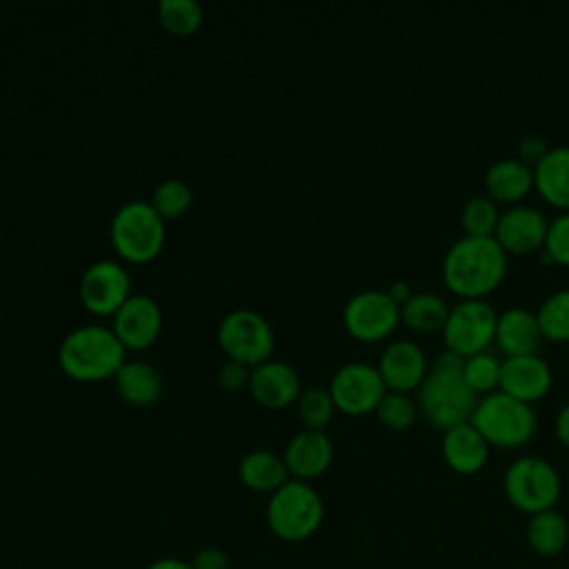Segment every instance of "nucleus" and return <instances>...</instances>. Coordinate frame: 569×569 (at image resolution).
<instances>
[{
  "instance_id": "nucleus-9",
  "label": "nucleus",
  "mask_w": 569,
  "mask_h": 569,
  "mask_svg": "<svg viewBox=\"0 0 569 569\" xmlns=\"http://www.w3.org/2000/svg\"><path fill=\"white\" fill-rule=\"evenodd\" d=\"M218 342L229 358L256 367L273 351V329L262 313L233 309L218 325Z\"/></svg>"
},
{
  "instance_id": "nucleus-14",
  "label": "nucleus",
  "mask_w": 569,
  "mask_h": 569,
  "mask_svg": "<svg viewBox=\"0 0 569 569\" xmlns=\"http://www.w3.org/2000/svg\"><path fill=\"white\" fill-rule=\"evenodd\" d=\"M376 367L389 391L411 393L425 380L429 371V360L425 349L416 340L398 338L382 349Z\"/></svg>"
},
{
  "instance_id": "nucleus-21",
  "label": "nucleus",
  "mask_w": 569,
  "mask_h": 569,
  "mask_svg": "<svg viewBox=\"0 0 569 569\" xmlns=\"http://www.w3.org/2000/svg\"><path fill=\"white\" fill-rule=\"evenodd\" d=\"M533 189V169L516 156L500 158L485 173V191L496 204H520Z\"/></svg>"
},
{
  "instance_id": "nucleus-15",
  "label": "nucleus",
  "mask_w": 569,
  "mask_h": 569,
  "mask_svg": "<svg viewBox=\"0 0 569 569\" xmlns=\"http://www.w3.org/2000/svg\"><path fill=\"white\" fill-rule=\"evenodd\" d=\"M162 327L160 305L147 293H131L113 313L111 329L129 349L149 347Z\"/></svg>"
},
{
  "instance_id": "nucleus-19",
  "label": "nucleus",
  "mask_w": 569,
  "mask_h": 569,
  "mask_svg": "<svg viewBox=\"0 0 569 569\" xmlns=\"http://www.w3.org/2000/svg\"><path fill=\"white\" fill-rule=\"evenodd\" d=\"M542 340L545 338L536 311L527 307H507L498 313L493 342L505 353V358L533 356L540 351Z\"/></svg>"
},
{
  "instance_id": "nucleus-37",
  "label": "nucleus",
  "mask_w": 569,
  "mask_h": 569,
  "mask_svg": "<svg viewBox=\"0 0 569 569\" xmlns=\"http://www.w3.org/2000/svg\"><path fill=\"white\" fill-rule=\"evenodd\" d=\"M191 567L193 569H229V556L220 547H204L193 556Z\"/></svg>"
},
{
  "instance_id": "nucleus-7",
  "label": "nucleus",
  "mask_w": 569,
  "mask_h": 569,
  "mask_svg": "<svg viewBox=\"0 0 569 569\" xmlns=\"http://www.w3.org/2000/svg\"><path fill=\"white\" fill-rule=\"evenodd\" d=\"M111 242L131 262L151 260L164 242V218L151 200H129L111 218Z\"/></svg>"
},
{
  "instance_id": "nucleus-24",
  "label": "nucleus",
  "mask_w": 569,
  "mask_h": 569,
  "mask_svg": "<svg viewBox=\"0 0 569 569\" xmlns=\"http://www.w3.org/2000/svg\"><path fill=\"white\" fill-rule=\"evenodd\" d=\"M238 476L249 489L273 493L289 480V469L284 465V458L278 456L276 451L251 449L249 453L242 456L238 465Z\"/></svg>"
},
{
  "instance_id": "nucleus-25",
  "label": "nucleus",
  "mask_w": 569,
  "mask_h": 569,
  "mask_svg": "<svg viewBox=\"0 0 569 569\" xmlns=\"http://www.w3.org/2000/svg\"><path fill=\"white\" fill-rule=\"evenodd\" d=\"M113 378L118 393L131 405H151L162 393L160 371L144 360H124Z\"/></svg>"
},
{
  "instance_id": "nucleus-1",
  "label": "nucleus",
  "mask_w": 569,
  "mask_h": 569,
  "mask_svg": "<svg viewBox=\"0 0 569 569\" xmlns=\"http://www.w3.org/2000/svg\"><path fill=\"white\" fill-rule=\"evenodd\" d=\"M507 269L509 256L496 238L460 236L442 256V280L460 300L487 298L502 284Z\"/></svg>"
},
{
  "instance_id": "nucleus-32",
  "label": "nucleus",
  "mask_w": 569,
  "mask_h": 569,
  "mask_svg": "<svg viewBox=\"0 0 569 569\" xmlns=\"http://www.w3.org/2000/svg\"><path fill=\"white\" fill-rule=\"evenodd\" d=\"M298 411L309 429H322L336 411V402L329 393V387L302 389L298 396Z\"/></svg>"
},
{
  "instance_id": "nucleus-16",
  "label": "nucleus",
  "mask_w": 569,
  "mask_h": 569,
  "mask_svg": "<svg viewBox=\"0 0 569 569\" xmlns=\"http://www.w3.org/2000/svg\"><path fill=\"white\" fill-rule=\"evenodd\" d=\"M553 385L551 365L533 353V356H513L502 358V373H500V391L507 396L533 405L542 400Z\"/></svg>"
},
{
  "instance_id": "nucleus-18",
  "label": "nucleus",
  "mask_w": 569,
  "mask_h": 569,
  "mask_svg": "<svg viewBox=\"0 0 569 569\" xmlns=\"http://www.w3.org/2000/svg\"><path fill=\"white\" fill-rule=\"evenodd\" d=\"M489 442L469 420L447 429L440 440L442 460L458 476L480 473L489 460Z\"/></svg>"
},
{
  "instance_id": "nucleus-31",
  "label": "nucleus",
  "mask_w": 569,
  "mask_h": 569,
  "mask_svg": "<svg viewBox=\"0 0 569 569\" xmlns=\"http://www.w3.org/2000/svg\"><path fill=\"white\" fill-rule=\"evenodd\" d=\"M378 420L391 429V431H405L409 429L416 418L420 416L418 413V405H416V398L411 393H402V391H389L382 396V400L378 402L376 411Z\"/></svg>"
},
{
  "instance_id": "nucleus-35",
  "label": "nucleus",
  "mask_w": 569,
  "mask_h": 569,
  "mask_svg": "<svg viewBox=\"0 0 569 569\" xmlns=\"http://www.w3.org/2000/svg\"><path fill=\"white\" fill-rule=\"evenodd\" d=\"M547 151H549V144H547V140H545L542 136H538V133H527V136H522V138L518 140L516 158L522 160L527 167L533 169V167L545 158Z\"/></svg>"
},
{
  "instance_id": "nucleus-5",
  "label": "nucleus",
  "mask_w": 569,
  "mask_h": 569,
  "mask_svg": "<svg viewBox=\"0 0 569 569\" xmlns=\"http://www.w3.org/2000/svg\"><path fill=\"white\" fill-rule=\"evenodd\" d=\"M325 518L322 496L307 482L289 478L282 487L269 493L267 525L271 533L287 542L311 538Z\"/></svg>"
},
{
  "instance_id": "nucleus-6",
  "label": "nucleus",
  "mask_w": 569,
  "mask_h": 569,
  "mask_svg": "<svg viewBox=\"0 0 569 569\" xmlns=\"http://www.w3.org/2000/svg\"><path fill=\"white\" fill-rule=\"evenodd\" d=\"M502 489L509 505L527 516L553 509L562 493L558 469L540 456H518L502 476Z\"/></svg>"
},
{
  "instance_id": "nucleus-26",
  "label": "nucleus",
  "mask_w": 569,
  "mask_h": 569,
  "mask_svg": "<svg viewBox=\"0 0 569 569\" xmlns=\"http://www.w3.org/2000/svg\"><path fill=\"white\" fill-rule=\"evenodd\" d=\"M449 316V305L442 296L433 291L411 293L407 302L400 305V322L416 333L442 331Z\"/></svg>"
},
{
  "instance_id": "nucleus-39",
  "label": "nucleus",
  "mask_w": 569,
  "mask_h": 569,
  "mask_svg": "<svg viewBox=\"0 0 569 569\" xmlns=\"http://www.w3.org/2000/svg\"><path fill=\"white\" fill-rule=\"evenodd\" d=\"M387 293L391 296L393 302L402 305V302H407V300L411 298V287H409V282H405V280H393V282L387 287Z\"/></svg>"
},
{
  "instance_id": "nucleus-4",
  "label": "nucleus",
  "mask_w": 569,
  "mask_h": 569,
  "mask_svg": "<svg viewBox=\"0 0 569 569\" xmlns=\"http://www.w3.org/2000/svg\"><path fill=\"white\" fill-rule=\"evenodd\" d=\"M469 422L482 433L489 447L520 449L533 438L538 416L533 405L516 400L498 389L478 398Z\"/></svg>"
},
{
  "instance_id": "nucleus-36",
  "label": "nucleus",
  "mask_w": 569,
  "mask_h": 569,
  "mask_svg": "<svg viewBox=\"0 0 569 569\" xmlns=\"http://www.w3.org/2000/svg\"><path fill=\"white\" fill-rule=\"evenodd\" d=\"M249 376H251V369L249 365L240 362V360H224L218 369V382L227 389V391H236L240 389L242 385H249Z\"/></svg>"
},
{
  "instance_id": "nucleus-11",
  "label": "nucleus",
  "mask_w": 569,
  "mask_h": 569,
  "mask_svg": "<svg viewBox=\"0 0 569 569\" xmlns=\"http://www.w3.org/2000/svg\"><path fill=\"white\" fill-rule=\"evenodd\" d=\"M329 393L347 416H365L376 411L378 402L387 393V385L378 367L369 362H347L338 367L329 382Z\"/></svg>"
},
{
  "instance_id": "nucleus-22",
  "label": "nucleus",
  "mask_w": 569,
  "mask_h": 569,
  "mask_svg": "<svg viewBox=\"0 0 569 569\" xmlns=\"http://www.w3.org/2000/svg\"><path fill=\"white\" fill-rule=\"evenodd\" d=\"M533 189L558 211H569V144L549 147L533 167Z\"/></svg>"
},
{
  "instance_id": "nucleus-40",
  "label": "nucleus",
  "mask_w": 569,
  "mask_h": 569,
  "mask_svg": "<svg viewBox=\"0 0 569 569\" xmlns=\"http://www.w3.org/2000/svg\"><path fill=\"white\" fill-rule=\"evenodd\" d=\"M147 569H193V567H191V562H187V560H182V558L167 556V558L153 560Z\"/></svg>"
},
{
  "instance_id": "nucleus-17",
  "label": "nucleus",
  "mask_w": 569,
  "mask_h": 569,
  "mask_svg": "<svg viewBox=\"0 0 569 569\" xmlns=\"http://www.w3.org/2000/svg\"><path fill=\"white\" fill-rule=\"evenodd\" d=\"M282 458L289 476L309 482L329 469L333 460V442L325 429L305 427L289 438Z\"/></svg>"
},
{
  "instance_id": "nucleus-2",
  "label": "nucleus",
  "mask_w": 569,
  "mask_h": 569,
  "mask_svg": "<svg viewBox=\"0 0 569 569\" xmlns=\"http://www.w3.org/2000/svg\"><path fill=\"white\" fill-rule=\"evenodd\" d=\"M462 356L442 349L416 389L418 413L440 433L460 422H467L478 402V396L462 378Z\"/></svg>"
},
{
  "instance_id": "nucleus-23",
  "label": "nucleus",
  "mask_w": 569,
  "mask_h": 569,
  "mask_svg": "<svg viewBox=\"0 0 569 569\" xmlns=\"http://www.w3.org/2000/svg\"><path fill=\"white\" fill-rule=\"evenodd\" d=\"M525 540L533 553L553 558L562 553L569 545V520L556 507L533 513L527 520Z\"/></svg>"
},
{
  "instance_id": "nucleus-30",
  "label": "nucleus",
  "mask_w": 569,
  "mask_h": 569,
  "mask_svg": "<svg viewBox=\"0 0 569 569\" xmlns=\"http://www.w3.org/2000/svg\"><path fill=\"white\" fill-rule=\"evenodd\" d=\"M158 16L167 31L189 36L202 22V4L198 0H160Z\"/></svg>"
},
{
  "instance_id": "nucleus-28",
  "label": "nucleus",
  "mask_w": 569,
  "mask_h": 569,
  "mask_svg": "<svg viewBox=\"0 0 569 569\" xmlns=\"http://www.w3.org/2000/svg\"><path fill=\"white\" fill-rule=\"evenodd\" d=\"M500 373H502V358H498L491 351H480L465 358L462 378L478 398L500 389Z\"/></svg>"
},
{
  "instance_id": "nucleus-34",
  "label": "nucleus",
  "mask_w": 569,
  "mask_h": 569,
  "mask_svg": "<svg viewBox=\"0 0 569 569\" xmlns=\"http://www.w3.org/2000/svg\"><path fill=\"white\" fill-rule=\"evenodd\" d=\"M542 253L549 262L569 267V211H560L549 220Z\"/></svg>"
},
{
  "instance_id": "nucleus-29",
  "label": "nucleus",
  "mask_w": 569,
  "mask_h": 569,
  "mask_svg": "<svg viewBox=\"0 0 569 569\" xmlns=\"http://www.w3.org/2000/svg\"><path fill=\"white\" fill-rule=\"evenodd\" d=\"M498 218H500V209L487 193L485 196H471L460 209L462 236L493 238L496 227H498Z\"/></svg>"
},
{
  "instance_id": "nucleus-20",
  "label": "nucleus",
  "mask_w": 569,
  "mask_h": 569,
  "mask_svg": "<svg viewBox=\"0 0 569 569\" xmlns=\"http://www.w3.org/2000/svg\"><path fill=\"white\" fill-rule=\"evenodd\" d=\"M249 391L260 405L280 409L300 396V378L289 362L269 358L251 369Z\"/></svg>"
},
{
  "instance_id": "nucleus-12",
  "label": "nucleus",
  "mask_w": 569,
  "mask_h": 569,
  "mask_svg": "<svg viewBox=\"0 0 569 569\" xmlns=\"http://www.w3.org/2000/svg\"><path fill=\"white\" fill-rule=\"evenodd\" d=\"M547 227L549 220L540 209L520 202L500 211L493 238L507 256H529L542 251Z\"/></svg>"
},
{
  "instance_id": "nucleus-33",
  "label": "nucleus",
  "mask_w": 569,
  "mask_h": 569,
  "mask_svg": "<svg viewBox=\"0 0 569 569\" xmlns=\"http://www.w3.org/2000/svg\"><path fill=\"white\" fill-rule=\"evenodd\" d=\"M151 204L156 207V211L164 220L167 218H178L191 204V189L180 178H164L156 184L153 196H151Z\"/></svg>"
},
{
  "instance_id": "nucleus-10",
  "label": "nucleus",
  "mask_w": 569,
  "mask_h": 569,
  "mask_svg": "<svg viewBox=\"0 0 569 569\" xmlns=\"http://www.w3.org/2000/svg\"><path fill=\"white\" fill-rule=\"evenodd\" d=\"M342 322L353 338L376 342L391 336L400 325V305L391 300L387 289H362L345 302Z\"/></svg>"
},
{
  "instance_id": "nucleus-38",
  "label": "nucleus",
  "mask_w": 569,
  "mask_h": 569,
  "mask_svg": "<svg viewBox=\"0 0 569 569\" xmlns=\"http://www.w3.org/2000/svg\"><path fill=\"white\" fill-rule=\"evenodd\" d=\"M556 438L565 449H569V402H565L556 413Z\"/></svg>"
},
{
  "instance_id": "nucleus-13",
  "label": "nucleus",
  "mask_w": 569,
  "mask_h": 569,
  "mask_svg": "<svg viewBox=\"0 0 569 569\" xmlns=\"http://www.w3.org/2000/svg\"><path fill=\"white\" fill-rule=\"evenodd\" d=\"M131 296V278L116 260H96L80 276V298L93 313H116Z\"/></svg>"
},
{
  "instance_id": "nucleus-3",
  "label": "nucleus",
  "mask_w": 569,
  "mask_h": 569,
  "mask_svg": "<svg viewBox=\"0 0 569 569\" xmlns=\"http://www.w3.org/2000/svg\"><path fill=\"white\" fill-rule=\"evenodd\" d=\"M124 349L111 327L89 322L62 338L58 362L62 371L76 380H102L120 369Z\"/></svg>"
},
{
  "instance_id": "nucleus-27",
  "label": "nucleus",
  "mask_w": 569,
  "mask_h": 569,
  "mask_svg": "<svg viewBox=\"0 0 569 569\" xmlns=\"http://www.w3.org/2000/svg\"><path fill=\"white\" fill-rule=\"evenodd\" d=\"M542 338L549 342H569V287L549 293L536 311Z\"/></svg>"
},
{
  "instance_id": "nucleus-8",
  "label": "nucleus",
  "mask_w": 569,
  "mask_h": 569,
  "mask_svg": "<svg viewBox=\"0 0 569 569\" xmlns=\"http://www.w3.org/2000/svg\"><path fill=\"white\" fill-rule=\"evenodd\" d=\"M496 322L498 313L485 298L458 300L453 307H449L447 322L440 331L445 349L462 358L489 351L496 338Z\"/></svg>"
}]
</instances>
